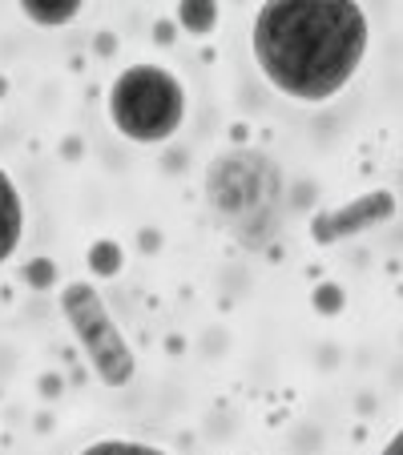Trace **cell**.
<instances>
[{"label": "cell", "mask_w": 403, "mask_h": 455, "mask_svg": "<svg viewBox=\"0 0 403 455\" xmlns=\"http://www.w3.org/2000/svg\"><path fill=\"white\" fill-rule=\"evenodd\" d=\"M105 109H109L113 129L125 141L162 146L186 121V85L178 81L173 69L141 60V65H129L113 77Z\"/></svg>", "instance_id": "7a4b0ae2"}, {"label": "cell", "mask_w": 403, "mask_h": 455, "mask_svg": "<svg viewBox=\"0 0 403 455\" xmlns=\"http://www.w3.org/2000/svg\"><path fill=\"white\" fill-rule=\"evenodd\" d=\"M371 25L351 0H283L258 9L250 52L270 85L299 105L339 97L367 57Z\"/></svg>", "instance_id": "6da1fadb"}, {"label": "cell", "mask_w": 403, "mask_h": 455, "mask_svg": "<svg viewBox=\"0 0 403 455\" xmlns=\"http://www.w3.org/2000/svg\"><path fill=\"white\" fill-rule=\"evenodd\" d=\"M60 315L69 318L77 343L85 347L89 363H93L97 379L105 387H125L133 379V351H129L121 327L113 323L109 307L101 302L97 286L89 283H69L60 291Z\"/></svg>", "instance_id": "3957f363"}, {"label": "cell", "mask_w": 403, "mask_h": 455, "mask_svg": "<svg viewBox=\"0 0 403 455\" xmlns=\"http://www.w3.org/2000/svg\"><path fill=\"white\" fill-rule=\"evenodd\" d=\"M77 455H173V451H165L157 443H141V439H93Z\"/></svg>", "instance_id": "52a82bcc"}, {"label": "cell", "mask_w": 403, "mask_h": 455, "mask_svg": "<svg viewBox=\"0 0 403 455\" xmlns=\"http://www.w3.org/2000/svg\"><path fill=\"white\" fill-rule=\"evenodd\" d=\"M395 214V194L391 189H375V194H363V198L347 202V206L331 210V214L315 218V238L318 242H334L343 234H359L367 226L383 222V218Z\"/></svg>", "instance_id": "277c9868"}, {"label": "cell", "mask_w": 403, "mask_h": 455, "mask_svg": "<svg viewBox=\"0 0 403 455\" xmlns=\"http://www.w3.org/2000/svg\"><path fill=\"white\" fill-rule=\"evenodd\" d=\"M379 455H403V427L395 431L391 439H387V447H383V451H379Z\"/></svg>", "instance_id": "30bf717a"}, {"label": "cell", "mask_w": 403, "mask_h": 455, "mask_svg": "<svg viewBox=\"0 0 403 455\" xmlns=\"http://www.w3.org/2000/svg\"><path fill=\"white\" fill-rule=\"evenodd\" d=\"M25 238V198L12 173L0 165V262H9Z\"/></svg>", "instance_id": "5b68a950"}, {"label": "cell", "mask_w": 403, "mask_h": 455, "mask_svg": "<svg viewBox=\"0 0 403 455\" xmlns=\"http://www.w3.org/2000/svg\"><path fill=\"white\" fill-rule=\"evenodd\" d=\"M178 20L194 36H206V33H214V25H218V4H181Z\"/></svg>", "instance_id": "ba28073f"}, {"label": "cell", "mask_w": 403, "mask_h": 455, "mask_svg": "<svg viewBox=\"0 0 403 455\" xmlns=\"http://www.w3.org/2000/svg\"><path fill=\"white\" fill-rule=\"evenodd\" d=\"M89 258H93V270L97 275H117L121 267V250L113 246V242H101V246L89 250Z\"/></svg>", "instance_id": "9c48e42d"}, {"label": "cell", "mask_w": 403, "mask_h": 455, "mask_svg": "<svg viewBox=\"0 0 403 455\" xmlns=\"http://www.w3.org/2000/svg\"><path fill=\"white\" fill-rule=\"evenodd\" d=\"M20 17L41 28H60L81 17V4L77 0H25V4H20Z\"/></svg>", "instance_id": "8992f818"}]
</instances>
